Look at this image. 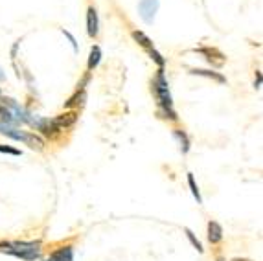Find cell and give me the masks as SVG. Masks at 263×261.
Returning <instances> with one entry per match:
<instances>
[{"instance_id":"20","label":"cell","mask_w":263,"mask_h":261,"mask_svg":"<svg viewBox=\"0 0 263 261\" xmlns=\"http://www.w3.org/2000/svg\"><path fill=\"white\" fill-rule=\"evenodd\" d=\"M0 153H6V155H13V157H20V151H18V149L6 146V144H0Z\"/></svg>"},{"instance_id":"17","label":"cell","mask_w":263,"mask_h":261,"mask_svg":"<svg viewBox=\"0 0 263 261\" xmlns=\"http://www.w3.org/2000/svg\"><path fill=\"white\" fill-rule=\"evenodd\" d=\"M188 186H190V189H191V195L195 197L197 204H202L201 191H199V186H197V182H195V176H193V173H188Z\"/></svg>"},{"instance_id":"14","label":"cell","mask_w":263,"mask_h":261,"mask_svg":"<svg viewBox=\"0 0 263 261\" xmlns=\"http://www.w3.org/2000/svg\"><path fill=\"white\" fill-rule=\"evenodd\" d=\"M173 138H175L178 144H180V151H182L184 155L190 151L191 142H190V136H188V133H186L184 129H173Z\"/></svg>"},{"instance_id":"6","label":"cell","mask_w":263,"mask_h":261,"mask_svg":"<svg viewBox=\"0 0 263 261\" xmlns=\"http://www.w3.org/2000/svg\"><path fill=\"white\" fill-rule=\"evenodd\" d=\"M87 33L92 39H96L99 35V17H98V9L94 6H90L87 9Z\"/></svg>"},{"instance_id":"24","label":"cell","mask_w":263,"mask_h":261,"mask_svg":"<svg viewBox=\"0 0 263 261\" xmlns=\"http://www.w3.org/2000/svg\"><path fill=\"white\" fill-rule=\"evenodd\" d=\"M4 79H6V74L2 72V68H0V81H4Z\"/></svg>"},{"instance_id":"5","label":"cell","mask_w":263,"mask_h":261,"mask_svg":"<svg viewBox=\"0 0 263 261\" xmlns=\"http://www.w3.org/2000/svg\"><path fill=\"white\" fill-rule=\"evenodd\" d=\"M197 54L204 55V59L212 65L214 68H221L225 63H227V57H225V54L221 52V50L217 48H210V46H202V48H197L195 50Z\"/></svg>"},{"instance_id":"13","label":"cell","mask_w":263,"mask_h":261,"mask_svg":"<svg viewBox=\"0 0 263 261\" xmlns=\"http://www.w3.org/2000/svg\"><path fill=\"white\" fill-rule=\"evenodd\" d=\"M208 241L212 245H217L223 241V226L217 221H210L208 223Z\"/></svg>"},{"instance_id":"25","label":"cell","mask_w":263,"mask_h":261,"mask_svg":"<svg viewBox=\"0 0 263 261\" xmlns=\"http://www.w3.org/2000/svg\"><path fill=\"white\" fill-rule=\"evenodd\" d=\"M215 261H227V260H225L223 256H217V258H215Z\"/></svg>"},{"instance_id":"15","label":"cell","mask_w":263,"mask_h":261,"mask_svg":"<svg viewBox=\"0 0 263 261\" xmlns=\"http://www.w3.org/2000/svg\"><path fill=\"white\" fill-rule=\"evenodd\" d=\"M99 61H101V48L98 44H94L90 48V55H88V63H87V70L92 72L94 68H98Z\"/></svg>"},{"instance_id":"1","label":"cell","mask_w":263,"mask_h":261,"mask_svg":"<svg viewBox=\"0 0 263 261\" xmlns=\"http://www.w3.org/2000/svg\"><path fill=\"white\" fill-rule=\"evenodd\" d=\"M151 92H153L155 99H157V107H159V116L164 120H172L177 122L178 116L173 109V99L170 94V85H168V79L164 76V68H159L157 76L151 81Z\"/></svg>"},{"instance_id":"18","label":"cell","mask_w":263,"mask_h":261,"mask_svg":"<svg viewBox=\"0 0 263 261\" xmlns=\"http://www.w3.org/2000/svg\"><path fill=\"white\" fill-rule=\"evenodd\" d=\"M184 234H186V236H188V239H190V243L193 245V249H197V252H201L202 254V243L201 241H199V237L195 236V234H193V232H191V228H184Z\"/></svg>"},{"instance_id":"10","label":"cell","mask_w":263,"mask_h":261,"mask_svg":"<svg viewBox=\"0 0 263 261\" xmlns=\"http://www.w3.org/2000/svg\"><path fill=\"white\" fill-rule=\"evenodd\" d=\"M85 99H87V92L85 88H78V90L74 92V96H70L67 99V103H65V109H81L83 105H85Z\"/></svg>"},{"instance_id":"22","label":"cell","mask_w":263,"mask_h":261,"mask_svg":"<svg viewBox=\"0 0 263 261\" xmlns=\"http://www.w3.org/2000/svg\"><path fill=\"white\" fill-rule=\"evenodd\" d=\"M262 87V72L256 70V81H254V88H260Z\"/></svg>"},{"instance_id":"7","label":"cell","mask_w":263,"mask_h":261,"mask_svg":"<svg viewBox=\"0 0 263 261\" xmlns=\"http://www.w3.org/2000/svg\"><path fill=\"white\" fill-rule=\"evenodd\" d=\"M76 122H78V110H67V112H63V114L55 116L54 118V123L61 129V131L63 129L72 127Z\"/></svg>"},{"instance_id":"3","label":"cell","mask_w":263,"mask_h":261,"mask_svg":"<svg viewBox=\"0 0 263 261\" xmlns=\"http://www.w3.org/2000/svg\"><path fill=\"white\" fill-rule=\"evenodd\" d=\"M159 6H160L159 0H140L138 2V15H140V18L147 26L153 24L157 11H159Z\"/></svg>"},{"instance_id":"2","label":"cell","mask_w":263,"mask_h":261,"mask_svg":"<svg viewBox=\"0 0 263 261\" xmlns=\"http://www.w3.org/2000/svg\"><path fill=\"white\" fill-rule=\"evenodd\" d=\"M41 247L43 243L37 241H0V252L15 258H20L24 261H37L41 258Z\"/></svg>"},{"instance_id":"11","label":"cell","mask_w":263,"mask_h":261,"mask_svg":"<svg viewBox=\"0 0 263 261\" xmlns=\"http://www.w3.org/2000/svg\"><path fill=\"white\" fill-rule=\"evenodd\" d=\"M22 144H24V146H28L30 149H33V151H43L44 147H46L44 140L41 138L39 134L28 133V131H26V134H24V140H22Z\"/></svg>"},{"instance_id":"21","label":"cell","mask_w":263,"mask_h":261,"mask_svg":"<svg viewBox=\"0 0 263 261\" xmlns=\"http://www.w3.org/2000/svg\"><path fill=\"white\" fill-rule=\"evenodd\" d=\"M61 31H63V33H65V37H67L68 41H70V44H72V50H74V52H78V43H76V39H74L72 33H70V31H67V30H65V28H63Z\"/></svg>"},{"instance_id":"23","label":"cell","mask_w":263,"mask_h":261,"mask_svg":"<svg viewBox=\"0 0 263 261\" xmlns=\"http://www.w3.org/2000/svg\"><path fill=\"white\" fill-rule=\"evenodd\" d=\"M232 261H252V260H247V258H234Z\"/></svg>"},{"instance_id":"16","label":"cell","mask_w":263,"mask_h":261,"mask_svg":"<svg viewBox=\"0 0 263 261\" xmlns=\"http://www.w3.org/2000/svg\"><path fill=\"white\" fill-rule=\"evenodd\" d=\"M131 35H133V39H135L136 43L140 44L142 48L146 50H149V48H155L153 46V41H151V39H149V37L146 35V33H144V31H140V30H135L133 31V33H131Z\"/></svg>"},{"instance_id":"8","label":"cell","mask_w":263,"mask_h":261,"mask_svg":"<svg viewBox=\"0 0 263 261\" xmlns=\"http://www.w3.org/2000/svg\"><path fill=\"white\" fill-rule=\"evenodd\" d=\"M44 261H74V249L72 245H67V247H61V249L54 250L50 258H46Z\"/></svg>"},{"instance_id":"12","label":"cell","mask_w":263,"mask_h":261,"mask_svg":"<svg viewBox=\"0 0 263 261\" xmlns=\"http://www.w3.org/2000/svg\"><path fill=\"white\" fill-rule=\"evenodd\" d=\"M191 76H201V78H208V79H214L217 83H227V78L219 72H214V70H204V68H191L190 70Z\"/></svg>"},{"instance_id":"26","label":"cell","mask_w":263,"mask_h":261,"mask_svg":"<svg viewBox=\"0 0 263 261\" xmlns=\"http://www.w3.org/2000/svg\"><path fill=\"white\" fill-rule=\"evenodd\" d=\"M0 96H2V90H0Z\"/></svg>"},{"instance_id":"4","label":"cell","mask_w":263,"mask_h":261,"mask_svg":"<svg viewBox=\"0 0 263 261\" xmlns=\"http://www.w3.org/2000/svg\"><path fill=\"white\" fill-rule=\"evenodd\" d=\"M33 127H35L39 133L44 134V136H46V138H50V140H55L57 136H59V134L63 133L61 129H59L54 123V120H48V118H35Z\"/></svg>"},{"instance_id":"19","label":"cell","mask_w":263,"mask_h":261,"mask_svg":"<svg viewBox=\"0 0 263 261\" xmlns=\"http://www.w3.org/2000/svg\"><path fill=\"white\" fill-rule=\"evenodd\" d=\"M147 54H149V57H151V59H153V61L157 63V67H159V68H164V67H166V59L162 57V55H160L159 50L149 48V50H147Z\"/></svg>"},{"instance_id":"9","label":"cell","mask_w":263,"mask_h":261,"mask_svg":"<svg viewBox=\"0 0 263 261\" xmlns=\"http://www.w3.org/2000/svg\"><path fill=\"white\" fill-rule=\"evenodd\" d=\"M0 134H4V136H7V138L11 140H17V142H22L26 131H20L18 125H9V123L0 122Z\"/></svg>"}]
</instances>
